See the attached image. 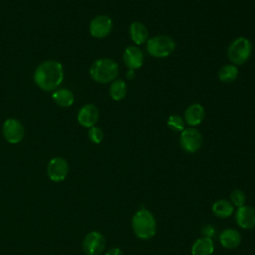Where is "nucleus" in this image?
I'll use <instances>...</instances> for the list:
<instances>
[{
  "label": "nucleus",
  "instance_id": "5701e85b",
  "mask_svg": "<svg viewBox=\"0 0 255 255\" xmlns=\"http://www.w3.org/2000/svg\"><path fill=\"white\" fill-rule=\"evenodd\" d=\"M88 137L89 139L95 143V144H99L102 142L103 138H104V133L103 130L96 126H93L90 128L89 131H88Z\"/></svg>",
  "mask_w": 255,
  "mask_h": 255
},
{
  "label": "nucleus",
  "instance_id": "f03ea898",
  "mask_svg": "<svg viewBox=\"0 0 255 255\" xmlns=\"http://www.w3.org/2000/svg\"><path fill=\"white\" fill-rule=\"evenodd\" d=\"M131 226L134 234L143 240L150 239L156 233V219L146 208L138 209L131 219Z\"/></svg>",
  "mask_w": 255,
  "mask_h": 255
},
{
  "label": "nucleus",
  "instance_id": "4468645a",
  "mask_svg": "<svg viewBox=\"0 0 255 255\" xmlns=\"http://www.w3.org/2000/svg\"><path fill=\"white\" fill-rule=\"evenodd\" d=\"M205 116V112L203 107L200 104H192L184 112V122L191 126L195 127L201 124Z\"/></svg>",
  "mask_w": 255,
  "mask_h": 255
},
{
  "label": "nucleus",
  "instance_id": "4be33fe9",
  "mask_svg": "<svg viewBox=\"0 0 255 255\" xmlns=\"http://www.w3.org/2000/svg\"><path fill=\"white\" fill-rule=\"evenodd\" d=\"M167 126L173 131H182L185 128V122L180 116L171 115L167 119Z\"/></svg>",
  "mask_w": 255,
  "mask_h": 255
},
{
  "label": "nucleus",
  "instance_id": "0eeeda50",
  "mask_svg": "<svg viewBox=\"0 0 255 255\" xmlns=\"http://www.w3.org/2000/svg\"><path fill=\"white\" fill-rule=\"evenodd\" d=\"M2 131L5 139L12 144H16L22 141L25 135L24 126L19 120L15 118H9L4 122Z\"/></svg>",
  "mask_w": 255,
  "mask_h": 255
},
{
  "label": "nucleus",
  "instance_id": "9b49d317",
  "mask_svg": "<svg viewBox=\"0 0 255 255\" xmlns=\"http://www.w3.org/2000/svg\"><path fill=\"white\" fill-rule=\"evenodd\" d=\"M99 110L93 104H86L84 105L78 112L77 120L79 124L86 128H91L95 126V124L99 120Z\"/></svg>",
  "mask_w": 255,
  "mask_h": 255
},
{
  "label": "nucleus",
  "instance_id": "9d476101",
  "mask_svg": "<svg viewBox=\"0 0 255 255\" xmlns=\"http://www.w3.org/2000/svg\"><path fill=\"white\" fill-rule=\"evenodd\" d=\"M69 172V165L63 157L52 158L47 165V173L52 181L60 182L64 180Z\"/></svg>",
  "mask_w": 255,
  "mask_h": 255
},
{
  "label": "nucleus",
  "instance_id": "39448f33",
  "mask_svg": "<svg viewBox=\"0 0 255 255\" xmlns=\"http://www.w3.org/2000/svg\"><path fill=\"white\" fill-rule=\"evenodd\" d=\"M251 50V42L245 37H238L230 43L227 49V57L234 65H242L250 58Z\"/></svg>",
  "mask_w": 255,
  "mask_h": 255
},
{
  "label": "nucleus",
  "instance_id": "ddd939ff",
  "mask_svg": "<svg viewBox=\"0 0 255 255\" xmlns=\"http://www.w3.org/2000/svg\"><path fill=\"white\" fill-rule=\"evenodd\" d=\"M235 221L243 229H251L255 227V208L242 205L237 207L235 211Z\"/></svg>",
  "mask_w": 255,
  "mask_h": 255
},
{
  "label": "nucleus",
  "instance_id": "f8f14e48",
  "mask_svg": "<svg viewBox=\"0 0 255 255\" xmlns=\"http://www.w3.org/2000/svg\"><path fill=\"white\" fill-rule=\"evenodd\" d=\"M125 65L131 70L139 69L143 65L144 56L142 51L136 46H128L125 49L123 54Z\"/></svg>",
  "mask_w": 255,
  "mask_h": 255
},
{
  "label": "nucleus",
  "instance_id": "393cba45",
  "mask_svg": "<svg viewBox=\"0 0 255 255\" xmlns=\"http://www.w3.org/2000/svg\"><path fill=\"white\" fill-rule=\"evenodd\" d=\"M105 255H124V253H123V251H122L120 248L114 247V248L109 249V250L105 253Z\"/></svg>",
  "mask_w": 255,
  "mask_h": 255
},
{
  "label": "nucleus",
  "instance_id": "f257e3e1",
  "mask_svg": "<svg viewBox=\"0 0 255 255\" xmlns=\"http://www.w3.org/2000/svg\"><path fill=\"white\" fill-rule=\"evenodd\" d=\"M34 82L43 91H55L64 80V69L60 62L47 60L42 62L34 72Z\"/></svg>",
  "mask_w": 255,
  "mask_h": 255
},
{
  "label": "nucleus",
  "instance_id": "6ab92c4d",
  "mask_svg": "<svg viewBox=\"0 0 255 255\" xmlns=\"http://www.w3.org/2000/svg\"><path fill=\"white\" fill-rule=\"evenodd\" d=\"M212 212L219 218H227L234 212L233 204L226 199H219L212 204Z\"/></svg>",
  "mask_w": 255,
  "mask_h": 255
},
{
  "label": "nucleus",
  "instance_id": "7ed1b4c3",
  "mask_svg": "<svg viewBox=\"0 0 255 255\" xmlns=\"http://www.w3.org/2000/svg\"><path fill=\"white\" fill-rule=\"evenodd\" d=\"M91 78L100 84H107L116 80L119 74L118 64L109 58L96 60L90 67Z\"/></svg>",
  "mask_w": 255,
  "mask_h": 255
},
{
  "label": "nucleus",
  "instance_id": "aec40b11",
  "mask_svg": "<svg viewBox=\"0 0 255 255\" xmlns=\"http://www.w3.org/2000/svg\"><path fill=\"white\" fill-rule=\"evenodd\" d=\"M109 93H110V96L113 100H115V101L123 100L126 97V94H127V85H126V83L121 79L113 81L111 86H110Z\"/></svg>",
  "mask_w": 255,
  "mask_h": 255
},
{
  "label": "nucleus",
  "instance_id": "f3484780",
  "mask_svg": "<svg viewBox=\"0 0 255 255\" xmlns=\"http://www.w3.org/2000/svg\"><path fill=\"white\" fill-rule=\"evenodd\" d=\"M129 35L131 40L136 45H141L148 40V31L144 24L140 22H133L129 26Z\"/></svg>",
  "mask_w": 255,
  "mask_h": 255
},
{
  "label": "nucleus",
  "instance_id": "a211bd4d",
  "mask_svg": "<svg viewBox=\"0 0 255 255\" xmlns=\"http://www.w3.org/2000/svg\"><path fill=\"white\" fill-rule=\"evenodd\" d=\"M52 98L54 102L62 108H68L72 106L75 100V97L72 91L66 88L55 90V92L52 94Z\"/></svg>",
  "mask_w": 255,
  "mask_h": 255
},
{
  "label": "nucleus",
  "instance_id": "412c9836",
  "mask_svg": "<svg viewBox=\"0 0 255 255\" xmlns=\"http://www.w3.org/2000/svg\"><path fill=\"white\" fill-rule=\"evenodd\" d=\"M238 76V69L234 65H224L218 72V79L223 83H232Z\"/></svg>",
  "mask_w": 255,
  "mask_h": 255
},
{
  "label": "nucleus",
  "instance_id": "1a4fd4ad",
  "mask_svg": "<svg viewBox=\"0 0 255 255\" xmlns=\"http://www.w3.org/2000/svg\"><path fill=\"white\" fill-rule=\"evenodd\" d=\"M113 29V21L106 15H100L95 17L89 25L90 34L97 39H103L107 37Z\"/></svg>",
  "mask_w": 255,
  "mask_h": 255
},
{
  "label": "nucleus",
  "instance_id": "20e7f679",
  "mask_svg": "<svg viewBox=\"0 0 255 255\" xmlns=\"http://www.w3.org/2000/svg\"><path fill=\"white\" fill-rule=\"evenodd\" d=\"M176 44L172 38L166 35H158L152 37L146 42V50L148 54L155 58H164L173 53Z\"/></svg>",
  "mask_w": 255,
  "mask_h": 255
},
{
  "label": "nucleus",
  "instance_id": "6e6552de",
  "mask_svg": "<svg viewBox=\"0 0 255 255\" xmlns=\"http://www.w3.org/2000/svg\"><path fill=\"white\" fill-rule=\"evenodd\" d=\"M106 245L104 235L99 231L89 232L83 240V250L86 255H100Z\"/></svg>",
  "mask_w": 255,
  "mask_h": 255
},
{
  "label": "nucleus",
  "instance_id": "dca6fc26",
  "mask_svg": "<svg viewBox=\"0 0 255 255\" xmlns=\"http://www.w3.org/2000/svg\"><path fill=\"white\" fill-rule=\"evenodd\" d=\"M214 250V243L210 237L198 238L191 247L192 255H211Z\"/></svg>",
  "mask_w": 255,
  "mask_h": 255
},
{
  "label": "nucleus",
  "instance_id": "a878e982",
  "mask_svg": "<svg viewBox=\"0 0 255 255\" xmlns=\"http://www.w3.org/2000/svg\"><path fill=\"white\" fill-rule=\"evenodd\" d=\"M134 77H135V72H134V70L128 69V71L127 72V78H128V80H132V79H134Z\"/></svg>",
  "mask_w": 255,
  "mask_h": 255
},
{
  "label": "nucleus",
  "instance_id": "423d86ee",
  "mask_svg": "<svg viewBox=\"0 0 255 255\" xmlns=\"http://www.w3.org/2000/svg\"><path fill=\"white\" fill-rule=\"evenodd\" d=\"M202 134L194 128H184L180 133V146L187 153H194L198 151L202 145Z\"/></svg>",
  "mask_w": 255,
  "mask_h": 255
},
{
  "label": "nucleus",
  "instance_id": "b1692460",
  "mask_svg": "<svg viewBox=\"0 0 255 255\" xmlns=\"http://www.w3.org/2000/svg\"><path fill=\"white\" fill-rule=\"evenodd\" d=\"M230 200L233 206L235 205L236 207H240L244 205L245 202V194L241 189H234L230 193Z\"/></svg>",
  "mask_w": 255,
  "mask_h": 255
},
{
  "label": "nucleus",
  "instance_id": "2eb2a0df",
  "mask_svg": "<svg viewBox=\"0 0 255 255\" xmlns=\"http://www.w3.org/2000/svg\"><path fill=\"white\" fill-rule=\"evenodd\" d=\"M219 241L224 248L234 249L240 244L241 235L237 230L233 228H227L221 231L219 234Z\"/></svg>",
  "mask_w": 255,
  "mask_h": 255
}]
</instances>
